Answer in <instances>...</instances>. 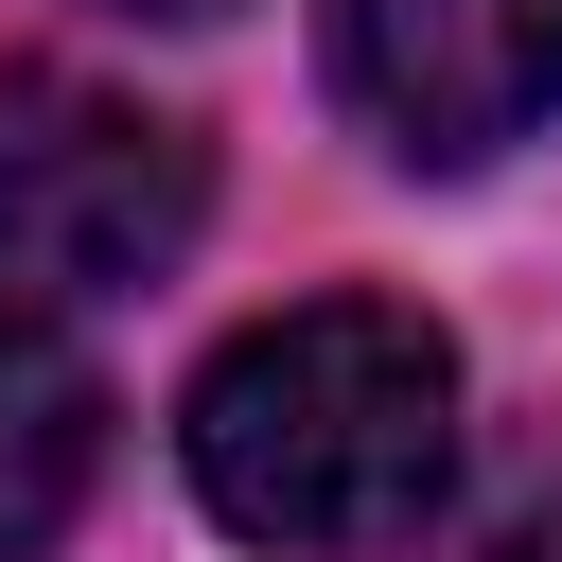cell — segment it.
I'll return each mask as SVG.
<instances>
[{
  "mask_svg": "<svg viewBox=\"0 0 562 562\" xmlns=\"http://www.w3.org/2000/svg\"><path fill=\"white\" fill-rule=\"evenodd\" d=\"M176 439H193V492H211L228 544L386 562L457 492V351L404 299H299V316H246L193 369Z\"/></svg>",
  "mask_w": 562,
  "mask_h": 562,
  "instance_id": "1",
  "label": "cell"
},
{
  "mask_svg": "<svg viewBox=\"0 0 562 562\" xmlns=\"http://www.w3.org/2000/svg\"><path fill=\"white\" fill-rule=\"evenodd\" d=\"M211 228V158L176 105L88 70H0V299H123Z\"/></svg>",
  "mask_w": 562,
  "mask_h": 562,
  "instance_id": "2",
  "label": "cell"
},
{
  "mask_svg": "<svg viewBox=\"0 0 562 562\" xmlns=\"http://www.w3.org/2000/svg\"><path fill=\"white\" fill-rule=\"evenodd\" d=\"M334 88L386 158L474 176L562 105V0H334Z\"/></svg>",
  "mask_w": 562,
  "mask_h": 562,
  "instance_id": "3",
  "label": "cell"
},
{
  "mask_svg": "<svg viewBox=\"0 0 562 562\" xmlns=\"http://www.w3.org/2000/svg\"><path fill=\"white\" fill-rule=\"evenodd\" d=\"M88 474H105V386H88V351H70L35 299H0V562H35V544L88 509Z\"/></svg>",
  "mask_w": 562,
  "mask_h": 562,
  "instance_id": "4",
  "label": "cell"
},
{
  "mask_svg": "<svg viewBox=\"0 0 562 562\" xmlns=\"http://www.w3.org/2000/svg\"><path fill=\"white\" fill-rule=\"evenodd\" d=\"M474 562H562V492H544V509H509V527H492Z\"/></svg>",
  "mask_w": 562,
  "mask_h": 562,
  "instance_id": "5",
  "label": "cell"
},
{
  "mask_svg": "<svg viewBox=\"0 0 562 562\" xmlns=\"http://www.w3.org/2000/svg\"><path fill=\"white\" fill-rule=\"evenodd\" d=\"M123 18H228V0H123Z\"/></svg>",
  "mask_w": 562,
  "mask_h": 562,
  "instance_id": "6",
  "label": "cell"
}]
</instances>
